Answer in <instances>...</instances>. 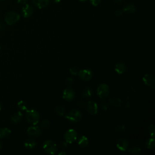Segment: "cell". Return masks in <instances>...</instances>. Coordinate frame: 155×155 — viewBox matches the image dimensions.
Wrapping results in <instances>:
<instances>
[{"instance_id": "obj_1", "label": "cell", "mask_w": 155, "mask_h": 155, "mask_svg": "<svg viewBox=\"0 0 155 155\" xmlns=\"http://www.w3.org/2000/svg\"><path fill=\"white\" fill-rule=\"evenodd\" d=\"M25 118H26V120L29 123L35 125L39 122L40 116L37 110L34 109H31L26 110Z\"/></svg>"}, {"instance_id": "obj_2", "label": "cell", "mask_w": 155, "mask_h": 155, "mask_svg": "<svg viewBox=\"0 0 155 155\" xmlns=\"http://www.w3.org/2000/svg\"><path fill=\"white\" fill-rule=\"evenodd\" d=\"M42 148L44 151L48 154H55L58 150V147L56 143L50 139L44 141Z\"/></svg>"}, {"instance_id": "obj_3", "label": "cell", "mask_w": 155, "mask_h": 155, "mask_svg": "<svg viewBox=\"0 0 155 155\" xmlns=\"http://www.w3.org/2000/svg\"><path fill=\"white\" fill-rule=\"evenodd\" d=\"M83 117L81 112L77 109H73L66 115V118L70 122L76 123L80 122Z\"/></svg>"}, {"instance_id": "obj_4", "label": "cell", "mask_w": 155, "mask_h": 155, "mask_svg": "<svg viewBox=\"0 0 155 155\" xmlns=\"http://www.w3.org/2000/svg\"><path fill=\"white\" fill-rule=\"evenodd\" d=\"M97 95L101 99H102L107 98L110 95L109 86L104 83L100 84L97 89Z\"/></svg>"}, {"instance_id": "obj_5", "label": "cell", "mask_w": 155, "mask_h": 155, "mask_svg": "<svg viewBox=\"0 0 155 155\" xmlns=\"http://www.w3.org/2000/svg\"><path fill=\"white\" fill-rule=\"evenodd\" d=\"M19 19L20 15H19V13L14 11L8 12L4 17L5 22L10 25H13L16 23L19 20Z\"/></svg>"}, {"instance_id": "obj_6", "label": "cell", "mask_w": 155, "mask_h": 155, "mask_svg": "<svg viewBox=\"0 0 155 155\" xmlns=\"http://www.w3.org/2000/svg\"><path fill=\"white\" fill-rule=\"evenodd\" d=\"M78 138V133L75 129L71 128L68 130L64 135V139L68 144H72Z\"/></svg>"}, {"instance_id": "obj_7", "label": "cell", "mask_w": 155, "mask_h": 155, "mask_svg": "<svg viewBox=\"0 0 155 155\" xmlns=\"http://www.w3.org/2000/svg\"><path fill=\"white\" fill-rule=\"evenodd\" d=\"M78 76L80 78L84 81H90L93 77V72L89 69H83L79 71Z\"/></svg>"}, {"instance_id": "obj_8", "label": "cell", "mask_w": 155, "mask_h": 155, "mask_svg": "<svg viewBox=\"0 0 155 155\" xmlns=\"http://www.w3.org/2000/svg\"><path fill=\"white\" fill-rule=\"evenodd\" d=\"M142 81L146 86L154 90L155 80L153 76L150 74H145L142 78Z\"/></svg>"}, {"instance_id": "obj_9", "label": "cell", "mask_w": 155, "mask_h": 155, "mask_svg": "<svg viewBox=\"0 0 155 155\" xmlns=\"http://www.w3.org/2000/svg\"><path fill=\"white\" fill-rule=\"evenodd\" d=\"M86 109L88 113L92 115H95L98 113V107L96 103L93 101H90L88 102Z\"/></svg>"}, {"instance_id": "obj_10", "label": "cell", "mask_w": 155, "mask_h": 155, "mask_svg": "<svg viewBox=\"0 0 155 155\" xmlns=\"http://www.w3.org/2000/svg\"><path fill=\"white\" fill-rule=\"evenodd\" d=\"M75 97V91L71 89L70 87H67L66 89L63 94V98L67 101H72Z\"/></svg>"}, {"instance_id": "obj_11", "label": "cell", "mask_w": 155, "mask_h": 155, "mask_svg": "<svg viewBox=\"0 0 155 155\" xmlns=\"http://www.w3.org/2000/svg\"><path fill=\"white\" fill-rule=\"evenodd\" d=\"M128 142L127 139L125 138H119L116 142L117 148L122 152H125L127 150L128 148Z\"/></svg>"}, {"instance_id": "obj_12", "label": "cell", "mask_w": 155, "mask_h": 155, "mask_svg": "<svg viewBox=\"0 0 155 155\" xmlns=\"http://www.w3.org/2000/svg\"><path fill=\"white\" fill-rule=\"evenodd\" d=\"M27 132L29 136H35V137L39 136L42 133L41 128L38 126H36L35 125L34 126L29 127L28 128Z\"/></svg>"}, {"instance_id": "obj_13", "label": "cell", "mask_w": 155, "mask_h": 155, "mask_svg": "<svg viewBox=\"0 0 155 155\" xmlns=\"http://www.w3.org/2000/svg\"><path fill=\"white\" fill-rule=\"evenodd\" d=\"M21 12L24 18H29L34 13V9L31 5L25 4V5L22 7Z\"/></svg>"}, {"instance_id": "obj_14", "label": "cell", "mask_w": 155, "mask_h": 155, "mask_svg": "<svg viewBox=\"0 0 155 155\" xmlns=\"http://www.w3.org/2000/svg\"><path fill=\"white\" fill-rule=\"evenodd\" d=\"M34 4L38 9H44L49 4V0H32Z\"/></svg>"}, {"instance_id": "obj_15", "label": "cell", "mask_w": 155, "mask_h": 155, "mask_svg": "<svg viewBox=\"0 0 155 155\" xmlns=\"http://www.w3.org/2000/svg\"><path fill=\"white\" fill-rule=\"evenodd\" d=\"M127 70V66L123 62L118 63L115 66V71L119 75H122Z\"/></svg>"}, {"instance_id": "obj_16", "label": "cell", "mask_w": 155, "mask_h": 155, "mask_svg": "<svg viewBox=\"0 0 155 155\" xmlns=\"http://www.w3.org/2000/svg\"><path fill=\"white\" fill-rule=\"evenodd\" d=\"M78 145L81 148H86L89 145V139L86 136H81L78 140Z\"/></svg>"}, {"instance_id": "obj_17", "label": "cell", "mask_w": 155, "mask_h": 155, "mask_svg": "<svg viewBox=\"0 0 155 155\" xmlns=\"http://www.w3.org/2000/svg\"><path fill=\"white\" fill-rule=\"evenodd\" d=\"M11 134V130L9 128L3 127L0 128V139L6 138Z\"/></svg>"}, {"instance_id": "obj_18", "label": "cell", "mask_w": 155, "mask_h": 155, "mask_svg": "<svg viewBox=\"0 0 155 155\" xmlns=\"http://www.w3.org/2000/svg\"><path fill=\"white\" fill-rule=\"evenodd\" d=\"M22 116L23 115L21 112H17L12 116L11 121L13 124H17L22 120Z\"/></svg>"}, {"instance_id": "obj_19", "label": "cell", "mask_w": 155, "mask_h": 155, "mask_svg": "<svg viewBox=\"0 0 155 155\" xmlns=\"http://www.w3.org/2000/svg\"><path fill=\"white\" fill-rule=\"evenodd\" d=\"M24 145L25 148H26L27 149H29V150H31L36 147L37 142L34 139H29L25 141Z\"/></svg>"}, {"instance_id": "obj_20", "label": "cell", "mask_w": 155, "mask_h": 155, "mask_svg": "<svg viewBox=\"0 0 155 155\" xmlns=\"http://www.w3.org/2000/svg\"><path fill=\"white\" fill-rule=\"evenodd\" d=\"M110 104L115 107H120L121 106V100L118 98H112L109 99Z\"/></svg>"}, {"instance_id": "obj_21", "label": "cell", "mask_w": 155, "mask_h": 155, "mask_svg": "<svg viewBox=\"0 0 155 155\" xmlns=\"http://www.w3.org/2000/svg\"><path fill=\"white\" fill-rule=\"evenodd\" d=\"M122 10L127 13H133L136 11V7L133 4H127L124 7Z\"/></svg>"}, {"instance_id": "obj_22", "label": "cell", "mask_w": 155, "mask_h": 155, "mask_svg": "<svg viewBox=\"0 0 155 155\" xmlns=\"http://www.w3.org/2000/svg\"><path fill=\"white\" fill-rule=\"evenodd\" d=\"M127 150H128L129 153L132 154H137L139 153L141 151V147L139 145H133L130 148H129Z\"/></svg>"}, {"instance_id": "obj_23", "label": "cell", "mask_w": 155, "mask_h": 155, "mask_svg": "<svg viewBox=\"0 0 155 155\" xmlns=\"http://www.w3.org/2000/svg\"><path fill=\"white\" fill-rule=\"evenodd\" d=\"M92 95H93V90L90 87H86L83 92V96L85 98H89Z\"/></svg>"}, {"instance_id": "obj_24", "label": "cell", "mask_w": 155, "mask_h": 155, "mask_svg": "<svg viewBox=\"0 0 155 155\" xmlns=\"http://www.w3.org/2000/svg\"><path fill=\"white\" fill-rule=\"evenodd\" d=\"M145 145L147 148L148 149H153L155 147V141H154V138H150L148 139L146 142H145Z\"/></svg>"}, {"instance_id": "obj_25", "label": "cell", "mask_w": 155, "mask_h": 155, "mask_svg": "<svg viewBox=\"0 0 155 155\" xmlns=\"http://www.w3.org/2000/svg\"><path fill=\"white\" fill-rule=\"evenodd\" d=\"M17 106L18 108L22 111H26L28 110V104L27 103L24 101H20L18 102Z\"/></svg>"}, {"instance_id": "obj_26", "label": "cell", "mask_w": 155, "mask_h": 155, "mask_svg": "<svg viewBox=\"0 0 155 155\" xmlns=\"http://www.w3.org/2000/svg\"><path fill=\"white\" fill-rule=\"evenodd\" d=\"M148 131L150 135V138H154V135H155V128H154V124H151L149 125L148 128Z\"/></svg>"}, {"instance_id": "obj_27", "label": "cell", "mask_w": 155, "mask_h": 155, "mask_svg": "<svg viewBox=\"0 0 155 155\" xmlns=\"http://www.w3.org/2000/svg\"><path fill=\"white\" fill-rule=\"evenodd\" d=\"M126 130V127L123 124H119L115 128V131L118 133H122L124 132Z\"/></svg>"}, {"instance_id": "obj_28", "label": "cell", "mask_w": 155, "mask_h": 155, "mask_svg": "<svg viewBox=\"0 0 155 155\" xmlns=\"http://www.w3.org/2000/svg\"><path fill=\"white\" fill-rule=\"evenodd\" d=\"M56 111H57V113L58 115L61 116H63L65 115V113H66V109L65 108L63 107V106H58L56 109Z\"/></svg>"}, {"instance_id": "obj_29", "label": "cell", "mask_w": 155, "mask_h": 155, "mask_svg": "<svg viewBox=\"0 0 155 155\" xmlns=\"http://www.w3.org/2000/svg\"><path fill=\"white\" fill-rule=\"evenodd\" d=\"M41 126L42 128H48V127L50 126V122H49V121L47 120V119H44V120H43V121L41 122Z\"/></svg>"}, {"instance_id": "obj_30", "label": "cell", "mask_w": 155, "mask_h": 155, "mask_svg": "<svg viewBox=\"0 0 155 155\" xmlns=\"http://www.w3.org/2000/svg\"><path fill=\"white\" fill-rule=\"evenodd\" d=\"M70 71V73L73 75H77L78 74V72H79V70L78 69H77V67H72L69 70Z\"/></svg>"}, {"instance_id": "obj_31", "label": "cell", "mask_w": 155, "mask_h": 155, "mask_svg": "<svg viewBox=\"0 0 155 155\" xmlns=\"http://www.w3.org/2000/svg\"><path fill=\"white\" fill-rule=\"evenodd\" d=\"M66 83V84L68 87H71V86H72V84L73 83V80L72 78L68 77V78H67Z\"/></svg>"}, {"instance_id": "obj_32", "label": "cell", "mask_w": 155, "mask_h": 155, "mask_svg": "<svg viewBox=\"0 0 155 155\" xmlns=\"http://www.w3.org/2000/svg\"><path fill=\"white\" fill-rule=\"evenodd\" d=\"M101 106L104 110H106L108 109V103L106 101H103L101 103Z\"/></svg>"}, {"instance_id": "obj_33", "label": "cell", "mask_w": 155, "mask_h": 155, "mask_svg": "<svg viewBox=\"0 0 155 155\" xmlns=\"http://www.w3.org/2000/svg\"><path fill=\"white\" fill-rule=\"evenodd\" d=\"M90 2L93 6H98L101 2V0H90Z\"/></svg>"}, {"instance_id": "obj_34", "label": "cell", "mask_w": 155, "mask_h": 155, "mask_svg": "<svg viewBox=\"0 0 155 155\" xmlns=\"http://www.w3.org/2000/svg\"><path fill=\"white\" fill-rule=\"evenodd\" d=\"M124 12L122 10H118L115 12V15L118 17H119V16H121L123 14H124Z\"/></svg>"}, {"instance_id": "obj_35", "label": "cell", "mask_w": 155, "mask_h": 155, "mask_svg": "<svg viewBox=\"0 0 155 155\" xmlns=\"http://www.w3.org/2000/svg\"><path fill=\"white\" fill-rule=\"evenodd\" d=\"M6 29V25L4 23L0 22V32H3Z\"/></svg>"}, {"instance_id": "obj_36", "label": "cell", "mask_w": 155, "mask_h": 155, "mask_svg": "<svg viewBox=\"0 0 155 155\" xmlns=\"http://www.w3.org/2000/svg\"><path fill=\"white\" fill-rule=\"evenodd\" d=\"M29 1V0H18V3L20 4H25Z\"/></svg>"}, {"instance_id": "obj_37", "label": "cell", "mask_w": 155, "mask_h": 155, "mask_svg": "<svg viewBox=\"0 0 155 155\" xmlns=\"http://www.w3.org/2000/svg\"><path fill=\"white\" fill-rule=\"evenodd\" d=\"M67 142H61L60 144V147H61V148H65V147H67Z\"/></svg>"}, {"instance_id": "obj_38", "label": "cell", "mask_w": 155, "mask_h": 155, "mask_svg": "<svg viewBox=\"0 0 155 155\" xmlns=\"http://www.w3.org/2000/svg\"><path fill=\"white\" fill-rule=\"evenodd\" d=\"M78 105L80 107H83L84 106V101L83 100H80L78 102Z\"/></svg>"}, {"instance_id": "obj_39", "label": "cell", "mask_w": 155, "mask_h": 155, "mask_svg": "<svg viewBox=\"0 0 155 155\" xmlns=\"http://www.w3.org/2000/svg\"><path fill=\"white\" fill-rule=\"evenodd\" d=\"M122 1H123V0H113V1L115 3H120Z\"/></svg>"}, {"instance_id": "obj_40", "label": "cell", "mask_w": 155, "mask_h": 155, "mask_svg": "<svg viewBox=\"0 0 155 155\" xmlns=\"http://www.w3.org/2000/svg\"><path fill=\"white\" fill-rule=\"evenodd\" d=\"M66 154V153L64 151H63H63H61V152H60V153H58V154H59V155H63V154H64V155H65Z\"/></svg>"}, {"instance_id": "obj_41", "label": "cell", "mask_w": 155, "mask_h": 155, "mask_svg": "<svg viewBox=\"0 0 155 155\" xmlns=\"http://www.w3.org/2000/svg\"><path fill=\"white\" fill-rule=\"evenodd\" d=\"M53 1H54L55 3H60L61 0H53Z\"/></svg>"}, {"instance_id": "obj_42", "label": "cell", "mask_w": 155, "mask_h": 155, "mask_svg": "<svg viewBox=\"0 0 155 155\" xmlns=\"http://www.w3.org/2000/svg\"><path fill=\"white\" fill-rule=\"evenodd\" d=\"M2 108H3V106H2V104H1V103L0 102V111L1 110V109H2Z\"/></svg>"}, {"instance_id": "obj_43", "label": "cell", "mask_w": 155, "mask_h": 155, "mask_svg": "<svg viewBox=\"0 0 155 155\" xmlns=\"http://www.w3.org/2000/svg\"><path fill=\"white\" fill-rule=\"evenodd\" d=\"M80 1H81V2H84V1H86L87 0H79Z\"/></svg>"}, {"instance_id": "obj_44", "label": "cell", "mask_w": 155, "mask_h": 155, "mask_svg": "<svg viewBox=\"0 0 155 155\" xmlns=\"http://www.w3.org/2000/svg\"><path fill=\"white\" fill-rule=\"evenodd\" d=\"M1 147H2V145H1V143L0 142V150H1Z\"/></svg>"}, {"instance_id": "obj_45", "label": "cell", "mask_w": 155, "mask_h": 155, "mask_svg": "<svg viewBox=\"0 0 155 155\" xmlns=\"http://www.w3.org/2000/svg\"><path fill=\"white\" fill-rule=\"evenodd\" d=\"M0 50H1V45H0Z\"/></svg>"}, {"instance_id": "obj_46", "label": "cell", "mask_w": 155, "mask_h": 155, "mask_svg": "<svg viewBox=\"0 0 155 155\" xmlns=\"http://www.w3.org/2000/svg\"><path fill=\"white\" fill-rule=\"evenodd\" d=\"M0 1H3V0H0Z\"/></svg>"}]
</instances>
